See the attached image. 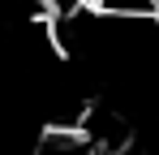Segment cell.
Returning a JSON list of instances; mask_svg holds the SVG:
<instances>
[{"label":"cell","instance_id":"1","mask_svg":"<svg viewBox=\"0 0 159 155\" xmlns=\"http://www.w3.org/2000/svg\"><path fill=\"white\" fill-rule=\"evenodd\" d=\"M90 9L107 22H129V26L159 17V0H90Z\"/></svg>","mask_w":159,"mask_h":155}]
</instances>
